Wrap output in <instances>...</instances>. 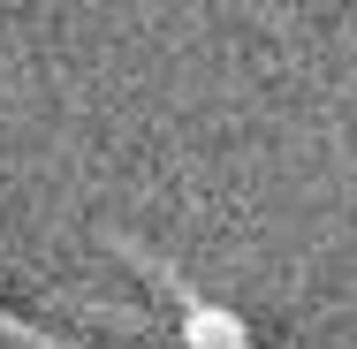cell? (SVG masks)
Masks as SVG:
<instances>
[{
    "label": "cell",
    "mask_w": 357,
    "mask_h": 349,
    "mask_svg": "<svg viewBox=\"0 0 357 349\" xmlns=\"http://www.w3.org/2000/svg\"><path fill=\"white\" fill-rule=\"evenodd\" d=\"M183 349H243V319L220 311V304H198L183 319Z\"/></svg>",
    "instance_id": "cell-1"
},
{
    "label": "cell",
    "mask_w": 357,
    "mask_h": 349,
    "mask_svg": "<svg viewBox=\"0 0 357 349\" xmlns=\"http://www.w3.org/2000/svg\"><path fill=\"white\" fill-rule=\"evenodd\" d=\"M243 349H251V342H243Z\"/></svg>",
    "instance_id": "cell-2"
}]
</instances>
